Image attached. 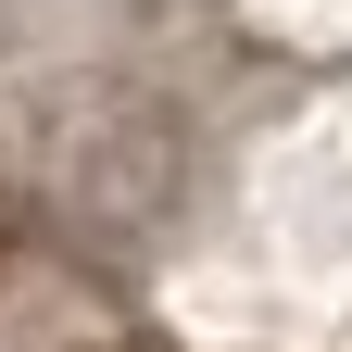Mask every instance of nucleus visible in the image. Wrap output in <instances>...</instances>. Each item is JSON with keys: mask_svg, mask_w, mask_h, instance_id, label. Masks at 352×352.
I'll return each instance as SVG.
<instances>
[{"mask_svg": "<svg viewBox=\"0 0 352 352\" xmlns=\"http://www.w3.org/2000/svg\"><path fill=\"white\" fill-rule=\"evenodd\" d=\"M0 264H13V189H0Z\"/></svg>", "mask_w": 352, "mask_h": 352, "instance_id": "f257e3e1", "label": "nucleus"}]
</instances>
